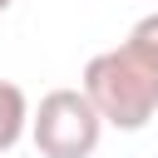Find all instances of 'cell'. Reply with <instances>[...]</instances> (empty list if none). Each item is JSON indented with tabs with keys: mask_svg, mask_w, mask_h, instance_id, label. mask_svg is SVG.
Listing matches in <instances>:
<instances>
[{
	"mask_svg": "<svg viewBox=\"0 0 158 158\" xmlns=\"http://www.w3.org/2000/svg\"><path fill=\"white\" fill-rule=\"evenodd\" d=\"M123 44H133L148 64H158V10H153V15H143V20L128 30V40H123Z\"/></svg>",
	"mask_w": 158,
	"mask_h": 158,
	"instance_id": "obj_4",
	"label": "cell"
},
{
	"mask_svg": "<svg viewBox=\"0 0 158 158\" xmlns=\"http://www.w3.org/2000/svg\"><path fill=\"white\" fill-rule=\"evenodd\" d=\"M104 118L84 89H49L40 109H30V138L40 158H89L99 148Z\"/></svg>",
	"mask_w": 158,
	"mask_h": 158,
	"instance_id": "obj_2",
	"label": "cell"
},
{
	"mask_svg": "<svg viewBox=\"0 0 158 158\" xmlns=\"http://www.w3.org/2000/svg\"><path fill=\"white\" fill-rule=\"evenodd\" d=\"M79 89L94 99L99 118L109 128H123V133L148 128V118L158 114V64H148L133 44L99 49L84 64Z\"/></svg>",
	"mask_w": 158,
	"mask_h": 158,
	"instance_id": "obj_1",
	"label": "cell"
},
{
	"mask_svg": "<svg viewBox=\"0 0 158 158\" xmlns=\"http://www.w3.org/2000/svg\"><path fill=\"white\" fill-rule=\"evenodd\" d=\"M25 133H30V99L20 84L0 79V153H10Z\"/></svg>",
	"mask_w": 158,
	"mask_h": 158,
	"instance_id": "obj_3",
	"label": "cell"
},
{
	"mask_svg": "<svg viewBox=\"0 0 158 158\" xmlns=\"http://www.w3.org/2000/svg\"><path fill=\"white\" fill-rule=\"evenodd\" d=\"M10 5H15V0H0V15H5V10H10Z\"/></svg>",
	"mask_w": 158,
	"mask_h": 158,
	"instance_id": "obj_5",
	"label": "cell"
}]
</instances>
